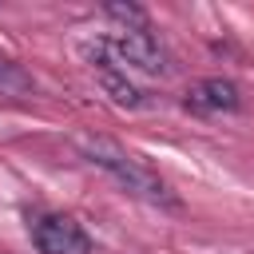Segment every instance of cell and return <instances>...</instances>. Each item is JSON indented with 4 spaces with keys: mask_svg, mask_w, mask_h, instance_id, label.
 Wrapping results in <instances>:
<instances>
[{
    "mask_svg": "<svg viewBox=\"0 0 254 254\" xmlns=\"http://www.w3.org/2000/svg\"><path fill=\"white\" fill-rule=\"evenodd\" d=\"M79 147H83V155L95 163V167H103L119 187H127L131 194H139V198H147V202H163V206H175V194L167 190V183L155 175V171H147L135 155H127L119 143H111V139H79Z\"/></svg>",
    "mask_w": 254,
    "mask_h": 254,
    "instance_id": "1",
    "label": "cell"
},
{
    "mask_svg": "<svg viewBox=\"0 0 254 254\" xmlns=\"http://www.w3.org/2000/svg\"><path fill=\"white\" fill-rule=\"evenodd\" d=\"M107 16L111 20H123L127 32H147V12L135 8V4H107Z\"/></svg>",
    "mask_w": 254,
    "mask_h": 254,
    "instance_id": "7",
    "label": "cell"
},
{
    "mask_svg": "<svg viewBox=\"0 0 254 254\" xmlns=\"http://www.w3.org/2000/svg\"><path fill=\"white\" fill-rule=\"evenodd\" d=\"M115 52H119V60L123 64H131V67H139V71H167V56H163V48L147 36V32H123L119 40H115Z\"/></svg>",
    "mask_w": 254,
    "mask_h": 254,
    "instance_id": "4",
    "label": "cell"
},
{
    "mask_svg": "<svg viewBox=\"0 0 254 254\" xmlns=\"http://www.w3.org/2000/svg\"><path fill=\"white\" fill-rule=\"evenodd\" d=\"M36 246L40 254H91V238L67 214H44L36 222Z\"/></svg>",
    "mask_w": 254,
    "mask_h": 254,
    "instance_id": "2",
    "label": "cell"
},
{
    "mask_svg": "<svg viewBox=\"0 0 254 254\" xmlns=\"http://www.w3.org/2000/svg\"><path fill=\"white\" fill-rule=\"evenodd\" d=\"M238 103H242V95H238V87L230 83V79H198L190 91H187V107L194 111V115H222V111H238Z\"/></svg>",
    "mask_w": 254,
    "mask_h": 254,
    "instance_id": "3",
    "label": "cell"
},
{
    "mask_svg": "<svg viewBox=\"0 0 254 254\" xmlns=\"http://www.w3.org/2000/svg\"><path fill=\"white\" fill-rule=\"evenodd\" d=\"M99 83H103V91L115 99V103H123V107H139L143 103V91L139 87H131L115 67H107V64H99Z\"/></svg>",
    "mask_w": 254,
    "mask_h": 254,
    "instance_id": "6",
    "label": "cell"
},
{
    "mask_svg": "<svg viewBox=\"0 0 254 254\" xmlns=\"http://www.w3.org/2000/svg\"><path fill=\"white\" fill-rule=\"evenodd\" d=\"M36 91V83H32V75L16 64V60H8V56H0V95H8V99H20V95H32Z\"/></svg>",
    "mask_w": 254,
    "mask_h": 254,
    "instance_id": "5",
    "label": "cell"
}]
</instances>
